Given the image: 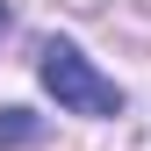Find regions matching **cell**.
Instances as JSON below:
<instances>
[{
    "mask_svg": "<svg viewBox=\"0 0 151 151\" xmlns=\"http://www.w3.org/2000/svg\"><path fill=\"white\" fill-rule=\"evenodd\" d=\"M36 79H43V93L65 108V115H93V122H101V115H122V86L108 79L86 50H72V43H43Z\"/></svg>",
    "mask_w": 151,
    "mask_h": 151,
    "instance_id": "obj_1",
    "label": "cell"
},
{
    "mask_svg": "<svg viewBox=\"0 0 151 151\" xmlns=\"http://www.w3.org/2000/svg\"><path fill=\"white\" fill-rule=\"evenodd\" d=\"M36 137H43V122L29 108H0V144H36Z\"/></svg>",
    "mask_w": 151,
    "mask_h": 151,
    "instance_id": "obj_2",
    "label": "cell"
}]
</instances>
